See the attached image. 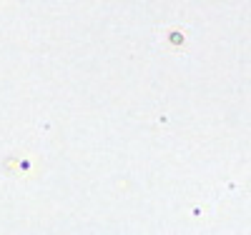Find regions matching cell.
Instances as JSON below:
<instances>
[]
</instances>
